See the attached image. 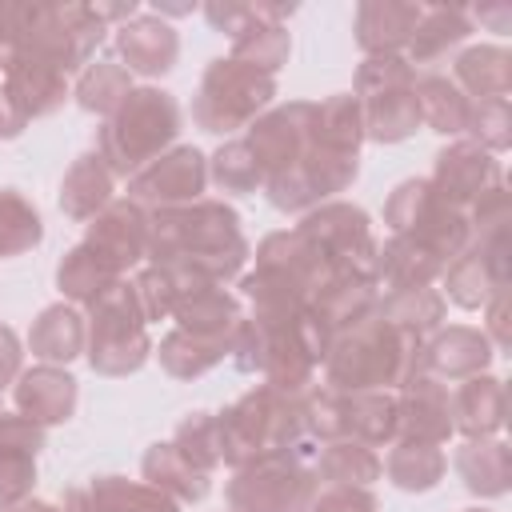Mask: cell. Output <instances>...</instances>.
<instances>
[{
  "mask_svg": "<svg viewBox=\"0 0 512 512\" xmlns=\"http://www.w3.org/2000/svg\"><path fill=\"white\" fill-rule=\"evenodd\" d=\"M468 140L488 148L492 156L504 152L512 144V108H508V100H472Z\"/></svg>",
  "mask_w": 512,
  "mask_h": 512,
  "instance_id": "681fc988",
  "label": "cell"
},
{
  "mask_svg": "<svg viewBox=\"0 0 512 512\" xmlns=\"http://www.w3.org/2000/svg\"><path fill=\"white\" fill-rule=\"evenodd\" d=\"M204 20H208L216 32L236 36V32L252 20V4H244V0H208V4H204Z\"/></svg>",
  "mask_w": 512,
  "mask_h": 512,
  "instance_id": "f5cc1de1",
  "label": "cell"
},
{
  "mask_svg": "<svg viewBox=\"0 0 512 512\" xmlns=\"http://www.w3.org/2000/svg\"><path fill=\"white\" fill-rule=\"evenodd\" d=\"M480 332L492 340L496 352H508V344H512V332H508V288L492 292V300L484 304V328Z\"/></svg>",
  "mask_w": 512,
  "mask_h": 512,
  "instance_id": "db71d44e",
  "label": "cell"
},
{
  "mask_svg": "<svg viewBox=\"0 0 512 512\" xmlns=\"http://www.w3.org/2000/svg\"><path fill=\"white\" fill-rule=\"evenodd\" d=\"M464 512H492V508H464Z\"/></svg>",
  "mask_w": 512,
  "mask_h": 512,
  "instance_id": "94428289",
  "label": "cell"
},
{
  "mask_svg": "<svg viewBox=\"0 0 512 512\" xmlns=\"http://www.w3.org/2000/svg\"><path fill=\"white\" fill-rule=\"evenodd\" d=\"M140 472H144V480H148L152 488H160V492L172 496L176 504H196V500H204L208 488H212V484H208V472L192 468V464L176 452L172 440L152 444V448L144 452V460H140Z\"/></svg>",
  "mask_w": 512,
  "mask_h": 512,
  "instance_id": "d590c367",
  "label": "cell"
},
{
  "mask_svg": "<svg viewBox=\"0 0 512 512\" xmlns=\"http://www.w3.org/2000/svg\"><path fill=\"white\" fill-rule=\"evenodd\" d=\"M456 472L464 488L480 500H496L512 488V448L496 436L488 440H464L456 448Z\"/></svg>",
  "mask_w": 512,
  "mask_h": 512,
  "instance_id": "f546056e",
  "label": "cell"
},
{
  "mask_svg": "<svg viewBox=\"0 0 512 512\" xmlns=\"http://www.w3.org/2000/svg\"><path fill=\"white\" fill-rule=\"evenodd\" d=\"M308 512H380L376 496L356 484H324L312 492Z\"/></svg>",
  "mask_w": 512,
  "mask_h": 512,
  "instance_id": "816d5d0a",
  "label": "cell"
},
{
  "mask_svg": "<svg viewBox=\"0 0 512 512\" xmlns=\"http://www.w3.org/2000/svg\"><path fill=\"white\" fill-rule=\"evenodd\" d=\"M416 104H420V124H428L432 132H440V136L468 132L472 100L456 88L452 76H440V72L416 76Z\"/></svg>",
  "mask_w": 512,
  "mask_h": 512,
  "instance_id": "f35d334b",
  "label": "cell"
},
{
  "mask_svg": "<svg viewBox=\"0 0 512 512\" xmlns=\"http://www.w3.org/2000/svg\"><path fill=\"white\" fill-rule=\"evenodd\" d=\"M116 52H120L128 72L164 76L180 56V36L156 12H140V16H132L128 24L116 28Z\"/></svg>",
  "mask_w": 512,
  "mask_h": 512,
  "instance_id": "d4e9b609",
  "label": "cell"
},
{
  "mask_svg": "<svg viewBox=\"0 0 512 512\" xmlns=\"http://www.w3.org/2000/svg\"><path fill=\"white\" fill-rule=\"evenodd\" d=\"M420 340L392 328L376 312L364 316L360 324L344 328L332 336L328 356H324V384L340 392H372V388H400L416 372Z\"/></svg>",
  "mask_w": 512,
  "mask_h": 512,
  "instance_id": "277c9868",
  "label": "cell"
},
{
  "mask_svg": "<svg viewBox=\"0 0 512 512\" xmlns=\"http://www.w3.org/2000/svg\"><path fill=\"white\" fill-rule=\"evenodd\" d=\"M244 144L256 156L264 180L292 168L312 144V100H292V104H280V108L256 116L248 124Z\"/></svg>",
  "mask_w": 512,
  "mask_h": 512,
  "instance_id": "9a60e30c",
  "label": "cell"
},
{
  "mask_svg": "<svg viewBox=\"0 0 512 512\" xmlns=\"http://www.w3.org/2000/svg\"><path fill=\"white\" fill-rule=\"evenodd\" d=\"M208 180H216V188L232 192V196H248L256 188H264V172L244 140H228L208 156Z\"/></svg>",
  "mask_w": 512,
  "mask_h": 512,
  "instance_id": "7dc6e473",
  "label": "cell"
},
{
  "mask_svg": "<svg viewBox=\"0 0 512 512\" xmlns=\"http://www.w3.org/2000/svg\"><path fill=\"white\" fill-rule=\"evenodd\" d=\"M316 492L312 464L272 452L260 456L228 480V508L232 512H308V500Z\"/></svg>",
  "mask_w": 512,
  "mask_h": 512,
  "instance_id": "30bf717a",
  "label": "cell"
},
{
  "mask_svg": "<svg viewBox=\"0 0 512 512\" xmlns=\"http://www.w3.org/2000/svg\"><path fill=\"white\" fill-rule=\"evenodd\" d=\"M156 356H160V368H164L172 380H196V376H204L208 368H216V364L228 356V344L172 328V332L160 340Z\"/></svg>",
  "mask_w": 512,
  "mask_h": 512,
  "instance_id": "ee69618b",
  "label": "cell"
},
{
  "mask_svg": "<svg viewBox=\"0 0 512 512\" xmlns=\"http://www.w3.org/2000/svg\"><path fill=\"white\" fill-rule=\"evenodd\" d=\"M4 92L16 100V108L36 120V116H52L64 96H68V84H64V72L28 56V52H8L4 56Z\"/></svg>",
  "mask_w": 512,
  "mask_h": 512,
  "instance_id": "484cf974",
  "label": "cell"
},
{
  "mask_svg": "<svg viewBox=\"0 0 512 512\" xmlns=\"http://www.w3.org/2000/svg\"><path fill=\"white\" fill-rule=\"evenodd\" d=\"M400 440L444 444L452 436V392L428 372H412L400 384Z\"/></svg>",
  "mask_w": 512,
  "mask_h": 512,
  "instance_id": "ffe728a7",
  "label": "cell"
},
{
  "mask_svg": "<svg viewBox=\"0 0 512 512\" xmlns=\"http://www.w3.org/2000/svg\"><path fill=\"white\" fill-rule=\"evenodd\" d=\"M88 500L96 512H180V504L160 488H152L148 480H124V476H96L88 484Z\"/></svg>",
  "mask_w": 512,
  "mask_h": 512,
  "instance_id": "7bdbcfd3",
  "label": "cell"
},
{
  "mask_svg": "<svg viewBox=\"0 0 512 512\" xmlns=\"http://www.w3.org/2000/svg\"><path fill=\"white\" fill-rule=\"evenodd\" d=\"M500 180H504L500 160H496L488 148L472 144V140H452L448 148H440V152H436V168H432V176H428V184L440 192V200L452 204V208H460L464 216H468V208H472L484 192H492Z\"/></svg>",
  "mask_w": 512,
  "mask_h": 512,
  "instance_id": "2e32d148",
  "label": "cell"
},
{
  "mask_svg": "<svg viewBox=\"0 0 512 512\" xmlns=\"http://www.w3.org/2000/svg\"><path fill=\"white\" fill-rule=\"evenodd\" d=\"M112 172L100 160V152H80L72 160V168L64 172L60 184V208L72 220H92L96 212H104L112 204Z\"/></svg>",
  "mask_w": 512,
  "mask_h": 512,
  "instance_id": "836d02e7",
  "label": "cell"
},
{
  "mask_svg": "<svg viewBox=\"0 0 512 512\" xmlns=\"http://www.w3.org/2000/svg\"><path fill=\"white\" fill-rule=\"evenodd\" d=\"M216 436H220V464L228 468H244L272 452H288L312 464L320 452V444L304 428L296 392H280L272 384H260L244 392L236 404H228L216 416Z\"/></svg>",
  "mask_w": 512,
  "mask_h": 512,
  "instance_id": "7a4b0ae2",
  "label": "cell"
},
{
  "mask_svg": "<svg viewBox=\"0 0 512 512\" xmlns=\"http://www.w3.org/2000/svg\"><path fill=\"white\" fill-rule=\"evenodd\" d=\"M208 184V156L192 144L168 148L164 156H156L148 168H140L128 180V200H136L140 208H176V204H192L200 200Z\"/></svg>",
  "mask_w": 512,
  "mask_h": 512,
  "instance_id": "5bb4252c",
  "label": "cell"
},
{
  "mask_svg": "<svg viewBox=\"0 0 512 512\" xmlns=\"http://www.w3.org/2000/svg\"><path fill=\"white\" fill-rule=\"evenodd\" d=\"M88 344V324L72 304H48L28 332V348L40 364H68L84 352Z\"/></svg>",
  "mask_w": 512,
  "mask_h": 512,
  "instance_id": "1f68e13d",
  "label": "cell"
},
{
  "mask_svg": "<svg viewBox=\"0 0 512 512\" xmlns=\"http://www.w3.org/2000/svg\"><path fill=\"white\" fill-rule=\"evenodd\" d=\"M84 244L96 248L120 276L144 256L148 248V212L136 204V200H112L104 212H96L88 220V232H84Z\"/></svg>",
  "mask_w": 512,
  "mask_h": 512,
  "instance_id": "d6986e66",
  "label": "cell"
},
{
  "mask_svg": "<svg viewBox=\"0 0 512 512\" xmlns=\"http://www.w3.org/2000/svg\"><path fill=\"white\" fill-rule=\"evenodd\" d=\"M376 300H380V292H376L372 280L336 276L324 292L312 296L308 312L328 328V336H340L344 328H352V324H360L364 316H372V312H376Z\"/></svg>",
  "mask_w": 512,
  "mask_h": 512,
  "instance_id": "e575fe53",
  "label": "cell"
},
{
  "mask_svg": "<svg viewBox=\"0 0 512 512\" xmlns=\"http://www.w3.org/2000/svg\"><path fill=\"white\" fill-rule=\"evenodd\" d=\"M492 356H496V348L480 328L448 324V328H436L424 340V348L416 356V372H428V376H436L444 384L448 380H468V376L488 372Z\"/></svg>",
  "mask_w": 512,
  "mask_h": 512,
  "instance_id": "ac0fdd59",
  "label": "cell"
},
{
  "mask_svg": "<svg viewBox=\"0 0 512 512\" xmlns=\"http://www.w3.org/2000/svg\"><path fill=\"white\" fill-rule=\"evenodd\" d=\"M20 360H24V348H20V336L0 324V388H8L16 376H20Z\"/></svg>",
  "mask_w": 512,
  "mask_h": 512,
  "instance_id": "11a10c76",
  "label": "cell"
},
{
  "mask_svg": "<svg viewBox=\"0 0 512 512\" xmlns=\"http://www.w3.org/2000/svg\"><path fill=\"white\" fill-rule=\"evenodd\" d=\"M508 272H512V256H508V224L504 228H488L476 232L448 264H444V288L448 300L460 308H484L492 300V292L508 288Z\"/></svg>",
  "mask_w": 512,
  "mask_h": 512,
  "instance_id": "4fadbf2b",
  "label": "cell"
},
{
  "mask_svg": "<svg viewBox=\"0 0 512 512\" xmlns=\"http://www.w3.org/2000/svg\"><path fill=\"white\" fill-rule=\"evenodd\" d=\"M472 36V12L460 8V4H424L420 12V24L408 40V64H432L440 56H448L452 48H460L464 40Z\"/></svg>",
  "mask_w": 512,
  "mask_h": 512,
  "instance_id": "4dcf8cb0",
  "label": "cell"
},
{
  "mask_svg": "<svg viewBox=\"0 0 512 512\" xmlns=\"http://www.w3.org/2000/svg\"><path fill=\"white\" fill-rule=\"evenodd\" d=\"M44 448V428L20 412H0V508L32 496L36 456Z\"/></svg>",
  "mask_w": 512,
  "mask_h": 512,
  "instance_id": "44dd1931",
  "label": "cell"
},
{
  "mask_svg": "<svg viewBox=\"0 0 512 512\" xmlns=\"http://www.w3.org/2000/svg\"><path fill=\"white\" fill-rule=\"evenodd\" d=\"M272 96H276V76H268L252 64H240L232 56H220L200 76V88L192 100V120L212 136H224V132L248 128L256 116H264Z\"/></svg>",
  "mask_w": 512,
  "mask_h": 512,
  "instance_id": "52a82bcc",
  "label": "cell"
},
{
  "mask_svg": "<svg viewBox=\"0 0 512 512\" xmlns=\"http://www.w3.org/2000/svg\"><path fill=\"white\" fill-rule=\"evenodd\" d=\"M84 356L92 364V372L100 376H128L136 368H144V360L152 356V340H148V320L136 304V292L128 280L112 284L92 308H88V344Z\"/></svg>",
  "mask_w": 512,
  "mask_h": 512,
  "instance_id": "ba28073f",
  "label": "cell"
},
{
  "mask_svg": "<svg viewBox=\"0 0 512 512\" xmlns=\"http://www.w3.org/2000/svg\"><path fill=\"white\" fill-rule=\"evenodd\" d=\"M360 172V156H344V152H328L308 144V152L264 180V192L272 200V208L280 212H312L320 204H328L336 192H344Z\"/></svg>",
  "mask_w": 512,
  "mask_h": 512,
  "instance_id": "7c38bea8",
  "label": "cell"
},
{
  "mask_svg": "<svg viewBox=\"0 0 512 512\" xmlns=\"http://www.w3.org/2000/svg\"><path fill=\"white\" fill-rule=\"evenodd\" d=\"M132 292H136V304L144 312V320H168L172 316V276L164 268H144L136 280H132Z\"/></svg>",
  "mask_w": 512,
  "mask_h": 512,
  "instance_id": "f907efd6",
  "label": "cell"
},
{
  "mask_svg": "<svg viewBox=\"0 0 512 512\" xmlns=\"http://www.w3.org/2000/svg\"><path fill=\"white\" fill-rule=\"evenodd\" d=\"M88 8H92V16H96L104 28H108L112 20L128 24L132 16H140V4H136V0H112V4H88Z\"/></svg>",
  "mask_w": 512,
  "mask_h": 512,
  "instance_id": "6f0895ef",
  "label": "cell"
},
{
  "mask_svg": "<svg viewBox=\"0 0 512 512\" xmlns=\"http://www.w3.org/2000/svg\"><path fill=\"white\" fill-rule=\"evenodd\" d=\"M292 12L296 4H252V20L232 36V60L276 76V68L288 64V52H292V36L284 28Z\"/></svg>",
  "mask_w": 512,
  "mask_h": 512,
  "instance_id": "cb8c5ba5",
  "label": "cell"
},
{
  "mask_svg": "<svg viewBox=\"0 0 512 512\" xmlns=\"http://www.w3.org/2000/svg\"><path fill=\"white\" fill-rule=\"evenodd\" d=\"M384 464L380 456L360 444V440H328L320 444L316 460H312V476L324 480V484H356V488H368L372 480H380Z\"/></svg>",
  "mask_w": 512,
  "mask_h": 512,
  "instance_id": "60d3db41",
  "label": "cell"
},
{
  "mask_svg": "<svg viewBox=\"0 0 512 512\" xmlns=\"http://www.w3.org/2000/svg\"><path fill=\"white\" fill-rule=\"evenodd\" d=\"M104 40V24L88 4H0V44L8 52H28L64 76L88 68L92 52Z\"/></svg>",
  "mask_w": 512,
  "mask_h": 512,
  "instance_id": "3957f363",
  "label": "cell"
},
{
  "mask_svg": "<svg viewBox=\"0 0 512 512\" xmlns=\"http://www.w3.org/2000/svg\"><path fill=\"white\" fill-rule=\"evenodd\" d=\"M128 92H132V72L116 60H96L76 80V104L96 116H112Z\"/></svg>",
  "mask_w": 512,
  "mask_h": 512,
  "instance_id": "f6af8a7d",
  "label": "cell"
},
{
  "mask_svg": "<svg viewBox=\"0 0 512 512\" xmlns=\"http://www.w3.org/2000/svg\"><path fill=\"white\" fill-rule=\"evenodd\" d=\"M384 468H388V480H392L400 492H428V488H436V484L444 480L448 460H444L440 444L400 440V444H392Z\"/></svg>",
  "mask_w": 512,
  "mask_h": 512,
  "instance_id": "b9f144b4",
  "label": "cell"
},
{
  "mask_svg": "<svg viewBox=\"0 0 512 512\" xmlns=\"http://www.w3.org/2000/svg\"><path fill=\"white\" fill-rule=\"evenodd\" d=\"M476 20H480V24H492L496 32H508L512 8H508V4H488V8H476Z\"/></svg>",
  "mask_w": 512,
  "mask_h": 512,
  "instance_id": "680465c9",
  "label": "cell"
},
{
  "mask_svg": "<svg viewBox=\"0 0 512 512\" xmlns=\"http://www.w3.org/2000/svg\"><path fill=\"white\" fill-rule=\"evenodd\" d=\"M344 436L360 440L368 448L392 444L400 436V404L396 392L372 388V392H344Z\"/></svg>",
  "mask_w": 512,
  "mask_h": 512,
  "instance_id": "d6a6232c",
  "label": "cell"
},
{
  "mask_svg": "<svg viewBox=\"0 0 512 512\" xmlns=\"http://www.w3.org/2000/svg\"><path fill=\"white\" fill-rule=\"evenodd\" d=\"M144 256L156 268H188L216 284L232 280L248 260V240L240 232L236 208L224 200H192L176 208H156L148 216Z\"/></svg>",
  "mask_w": 512,
  "mask_h": 512,
  "instance_id": "6da1fadb",
  "label": "cell"
},
{
  "mask_svg": "<svg viewBox=\"0 0 512 512\" xmlns=\"http://www.w3.org/2000/svg\"><path fill=\"white\" fill-rule=\"evenodd\" d=\"M440 272H444V260L408 236H392L376 248V284H384L388 292L432 288Z\"/></svg>",
  "mask_w": 512,
  "mask_h": 512,
  "instance_id": "f1b7e54d",
  "label": "cell"
},
{
  "mask_svg": "<svg viewBox=\"0 0 512 512\" xmlns=\"http://www.w3.org/2000/svg\"><path fill=\"white\" fill-rule=\"evenodd\" d=\"M256 268H268L276 276H284L308 304L316 292H324L340 272L332 268V260L324 256V248L316 240H308L300 228L292 232H272L260 240L256 248Z\"/></svg>",
  "mask_w": 512,
  "mask_h": 512,
  "instance_id": "e0dca14e",
  "label": "cell"
},
{
  "mask_svg": "<svg viewBox=\"0 0 512 512\" xmlns=\"http://www.w3.org/2000/svg\"><path fill=\"white\" fill-rule=\"evenodd\" d=\"M172 444H176V452H180L192 468H200V472H208V476H212V468L220 464L216 416H212V412H188V416L176 424Z\"/></svg>",
  "mask_w": 512,
  "mask_h": 512,
  "instance_id": "c3c4849f",
  "label": "cell"
},
{
  "mask_svg": "<svg viewBox=\"0 0 512 512\" xmlns=\"http://www.w3.org/2000/svg\"><path fill=\"white\" fill-rule=\"evenodd\" d=\"M312 144L344 156H360L364 144V112L352 92H336L312 104Z\"/></svg>",
  "mask_w": 512,
  "mask_h": 512,
  "instance_id": "8d00e7d4",
  "label": "cell"
},
{
  "mask_svg": "<svg viewBox=\"0 0 512 512\" xmlns=\"http://www.w3.org/2000/svg\"><path fill=\"white\" fill-rule=\"evenodd\" d=\"M296 228L324 248V256L332 260V268L340 276L372 280L376 284V248L380 244L372 236V220H368L364 208L344 204V200H328V204L304 212V220Z\"/></svg>",
  "mask_w": 512,
  "mask_h": 512,
  "instance_id": "8fae6325",
  "label": "cell"
},
{
  "mask_svg": "<svg viewBox=\"0 0 512 512\" xmlns=\"http://www.w3.org/2000/svg\"><path fill=\"white\" fill-rule=\"evenodd\" d=\"M112 284H120V272H116L96 248H88L84 240H80L76 248H68L64 260L56 264V288H60L72 304L92 308Z\"/></svg>",
  "mask_w": 512,
  "mask_h": 512,
  "instance_id": "74e56055",
  "label": "cell"
},
{
  "mask_svg": "<svg viewBox=\"0 0 512 512\" xmlns=\"http://www.w3.org/2000/svg\"><path fill=\"white\" fill-rule=\"evenodd\" d=\"M0 512H60V508H56V504H44V500H32V496H28V500H20V504H4Z\"/></svg>",
  "mask_w": 512,
  "mask_h": 512,
  "instance_id": "91938a15",
  "label": "cell"
},
{
  "mask_svg": "<svg viewBox=\"0 0 512 512\" xmlns=\"http://www.w3.org/2000/svg\"><path fill=\"white\" fill-rule=\"evenodd\" d=\"M444 296L436 292V288H408V292H384L380 300H376V316L380 320H388L392 328H400V332H408V336H416L420 344L440 328V320H444Z\"/></svg>",
  "mask_w": 512,
  "mask_h": 512,
  "instance_id": "ab89813d",
  "label": "cell"
},
{
  "mask_svg": "<svg viewBox=\"0 0 512 512\" xmlns=\"http://www.w3.org/2000/svg\"><path fill=\"white\" fill-rule=\"evenodd\" d=\"M24 124H28V116L16 108V100L4 92V84H0V140H16L20 132H24Z\"/></svg>",
  "mask_w": 512,
  "mask_h": 512,
  "instance_id": "9f6ffc18",
  "label": "cell"
},
{
  "mask_svg": "<svg viewBox=\"0 0 512 512\" xmlns=\"http://www.w3.org/2000/svg\"><path fill=\"white\" fill-rule=\"evenodd\" d=\"M508 416V396H504V380L480 372L460 380V388L452 392V432H460L464 440H488L504 428Z\"/></svg>",
  "mask_w": 512,
  "mask_h": 512,
  "instance_id": "4316f807",
  "label": "cell"
},
{
  "mask_svg": "<svg viewBox=\"0 0 512 512\" xmlns=\"http://www.w3.org/2000/svg\"><path fill=\"white\" fill-rule=\"evenodd\" d=\"M424 4L416 0H360L356 4V44L364 56H404Z\"/></svg>",
  "mask_w": 512,
  "mask_h": 512,
  "instance_id": "603a6c76",
  "label": "cell"
},
{
  "mask_svg": "<svg viewBox=\"0 0 512 512\" xmlns=\"http://www.w3.org/2000/svg\"><path fill=\"white\" fill-rule=\"evenodd\" d=\"M180 132V104L164 88H132L112 116L100 124L96 152L108 164L112 176L132 180L140 168H148L156 156L168 152V144Z\"/></svg>",
  "mask_w": 512,
  "mask_h": 512,
  "instance_id": "5b68a950",
  "label": "cell"
},
{
  "mask_svg": "<svg viewBox=\"0 0 512 512\" xmlns=\"http://www.w3.org/2000/svg\"><path fill=\"white\" fill-rule=\"evenodd\" d=\"M12 400H16V412L20 416H28L40 428H48V424L72 420L76 400H80V388H76V376H68L60 364H36V368H28V372L16 376Z\"/></svg>",
  "mask_w": 512,
  "mask_h": 512,
  "instance_id": "7402d4cb",
  "label": "cell"
},
{
  "mask_svg": "<svg viewBox=\"0 0 512 512\" xmlns=\"http://www.w3.org/2000/svg\"><path fill=\"white\" fill-rule=\"evenodd\" d=\"M452 80L468 100H508V92H512V52L504 44H472L456 56Z\"/></svg>",
  "mask_w": 512,
  "mask_h": 512,
  "instance_id": "83f0119b",
  "label": "cell"
},
{
  "mask_svg": "<svg viewBox=\"0 0 512 512\" xmlns=\"http://www.w3.org/2000/svg\"><path fill=\"white\" fill-rule=\"evenodd\" d=\"M384 224L392 228V236H408V240L432 248L444 264L472 240L468 216L460 208L444 204L440 192L424 176L400 180L392 188V196L384 200Z\"/></svg>",
  "mask_w": 512,
  "mask_h": 512,
  "instance_id": "9c48e42d",
  "label": "cell"
},
{
  "mask_svg": "<svg viewBox=\"0 0 512 512\" xmlns=\"http://www.w3.org/2000/svg\"><path fill=\"white\" fill-rule=\"evenodd\" d=\"M0 72H4V56H0Z\"/></svg>",
  "mask_w": 512,
  "mask_h": 512,
  "instance_id": "6125c7cd",
  "label": "cell"
},
{
  "mask_svg": "<svg viewBox=\"0 0 512 512\" xmlns=\"http://www.w3.org/2000/svg\"><path fill=\"white\" fill-rule=\"evenodd\" d=\"M40 240H44V220L36 204L16 188H0V260L20 256Z\"/></svg>",
  "mask_w": 512,
  "mask_h": 512,
  "instance_id": "bcb514c9",
  "label": "cell"
},
{
  "mask_svg": "<svg viewBox=\"0 0 512 512\" xmlns=\"http://www.w3.org/2000/svg\"><path fill=\"white\" fill-rule=\"evenodd\" d=\"M352 96L364 112V140L400 144L420 128L416 68L408 64V56H364Z\"/></svg>",
  "mask_w": 512,
  "mask_h": 512,
  "instance_id": "8992f818",
  "label": "cell"
}]
</instances>
